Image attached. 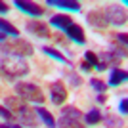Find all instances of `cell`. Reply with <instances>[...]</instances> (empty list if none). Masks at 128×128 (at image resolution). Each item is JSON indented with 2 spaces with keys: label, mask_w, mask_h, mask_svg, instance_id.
<instances>
[{
  "label": "cell",
  "mask_w": 128,
  "mask_h": 128,
  "mask_svg": "<svg viewBox=\"0 0 128 128\" xmlns=\"http://www.w3.org/2000/svg\"><path fill=\"white\" fill-rule=\"evenodd\" d=\"M0 69H2V76L4 78H17V76H23L29 73V65L23 61L21 58H16V56H4L0 59Z\"/></svg>",
  "instance_id": "obj_1"
},
{
  "label": "cell",
  "mask_w": 128,
  "mask_h": 128,
  "mask_svg": "<svg viewBox=\"0 0 128 128\" xmlns=\"http://www.w3.org/2000/svg\"><path fill=\"white\" fill-rule=\"evenodd\" d=\"M0 52L6 54V56H16V58H27V56H32L34 48L32 44L25 38H12L10 42H2L0 44Z\"/></svg>",
  "instance_id": "obj_2"
},
{
  "label": "cell",
  "mask_w": 128,
  "mask_h": 128,
  "mask_svg": "<svg viewBox=\"0 0 128 128\" xmlns=\"http://www.w3.org/2000/svg\"><path fill=\"white\" fill-rule=\"evenodd\" d=\"M16 94L21 98L23 102H34L42 103L44 102V92L32 82H17L16 84Z\"/></svg>",
  "instance_id": "obj_3"
},
{
  "label": "cell",
  "mask_w": 128,
  "mask_h": 128,
  "mask_svg": "<svg viewBox=\"0 0 128 128\" xmlns=\"http://www.w3.org/2000/svg\"><path fill=\"white\" fill-rule=\"evenodd\" d=\"M103 14H105L109 25H124L126 23V10L118 4H109L105 8H102Z\"/></svg>",
  "instance_id": "obj_4"
},
{
  "label": "cell",
  "mask_w": 128,
  "mask_h": 128,
  "mask_svg": "<svg viewBox=\"0 0 128 128\" xmlns=\"http://www.w3.org/2000/svg\"><path fill=\"white\" fill-rule=\"evenodd\" d=\"M67 100V88L61 82H52L50 84V102L54 105H63Z\"/></svg>",
  "instance_id": "obj_5"
},
{
  "label": "cell",
  "mask_w": 128,
  "mask_h": 128,
  "mask_svg": "<svg viewBox=\"0 0 128 128\" xmlns=\"http://www.w3.org/2000/svg\"><path fill=\"white\" fill-rule=\"evenodd\" d=\"M16 118L19 120V122L23 124V126H31V128H34L38 124V118H36V113H34V109H31L29 105H25L21 109V111L16 115Z\"/></svg>",
  "instance_id": "obj_6"
},
{
  "label": "cell",
  "mask_w": 128,
  "mask_h": 128,
  "mask_svg": "<svg viewBox=\"0 0 128 128\" xmlns=\"http://www.w3.org/2000/svg\"><path fill=\"white\" fill-rule=\"evenodd\" d=\"M27 32H31V34H34V36H40V38H50V29L48 25L44 21H29L25 25Z\"/></svg>",
  "instance_id": "obj_7"
},
{
  "label": "cell",
  "mask_w": 128,
  "mask_h": 128,
  "mask_svg": "<svg viewBox=\"0 0 128 128\" xmlns=\"http://www.w3.org/2000/svg\"><path fill=\"white\" fill-rule=\"evenodd\" d=\"M86 21L90 23L92 27H98V29H103V27L109 25V21H107L105 14H103L102 8H98V10H92L88 16H86Z\"/></svg>",
  "instance_id": "obj_8"
},
{
  "label": "cell",
  "mask_w": 128,
  "mask_h": 128,
  "mask_svg": "<svg viewBox=\"0 0 128 128\" xmlns=\"http://www.w3.org/2000/svg\"><path fill=\"white\" fill-rule=\"evenodd\" d=\"M27 105V102H23L21 98H14V96H10V98H6V102H4V107L6 109H8V111L12 113V115H14V117H16L17 113L21 111L23 107Z\"/></svg>",
  "instance_id": "obj_9"
},
{
  "label": "cell",
  "mask_w": 128,
  "mask_h": 128,
  "mask_svg": "<svg viewBox=\"0 0 128 128\" xmlns=\"http://www.w3.org/2000/svg\"><path fill=\"white\" fill-rule=\"evenodd\" d=\"M16 6L19 8V10L27 12V14H31V16H36V17L44 14V8H42V6H38V4H34V2H21V0H17Z\"/></svg>",
  "instance_id": "obj_10"
},
{
  "label": "cell",
  "mask_w": 128,
  "mask_h": 128,
  "mask_svg": "<svg viewBox=\"0 0 128 128\" xmlns=\"http://www.w3.org/2000/svg\"><path fill=\"white\" fill-rule=\"evenodd\" d=\"M65 32H67V36H69L71 40H75V42H78V44H84V42H86V36H84L82 27L75 25V23H73L71 27H67V29H65Z\"/></svg>",
  "instance_id": "obj_11"
},
{
  "label": "cell",
  "mask_w": 128,
  "mask_h": 128,
  "mask_svg": "<svg viewBox=\"0 0 128 128\" xmlns=\"http://www.w3.org/2000/svg\"><path fill=\"white\" fill-rule=\"evenodd\" d=\"M126 71L124 69H118V67H113L111 69V76H109V82H107V86H118L120 82H124L126 80Z\"/></svg>",
  "instance_id": "obj_12"
},
{
  "label": "cell",
  "mask_w": 128,
  "mask_h": 128,
  "mask_svg": "<svg viewBox=\"0 0 128 128\" xmlns=\"http://www.w3.org/2000/svg\"><path fill=\"white\" fill-rule=\"evenodd\" d=\"M50 23H52L54 27H58V29H67V27L73 25V19H71L69 16H65V14H58V16H54L52 19H50Z\"/></svg>",
  "instance_id": "obj_13"
},
{
  "label": "cell",
  "mask_w": 128,
  "mask_h": 128,
  "mask_svg": "<svg viewBox=\"0 0 128 128\" xmlns=\"http://www.w3.org/2000/svg\"><path fill=\"white\" fill-rule=\"evenodd\" d=\"M34 113H36V115H40L42 122L46 124L48 128H56V118L52 117V113H50L48 109H44V107H36V109H34Z\"/></svg>",
  "instance_id": "obj_14"
},
{
  "label": "cell",
  "mask_w": 128,
  "mask_h": 128,
  "mask_svg": "<svg viewBox=\"0 0 128 128\" xmlns=\"http://www.w3.org/2000/svg\"><path fill=\"white\" fill-rule=\"evenodd\" d=\"M61 117H67V118H75V120H80V118L84 117V115H82V111H80L78 107H75V105H65L63 109H61Z\"/></svg>",
  "instance_id": "obj_15"
},
{
  "label": "cell",
  "mask_w": 128,
  "mask_h": 128,
  "mask_svg": "<svg viewBox=\"0 0 128 128\" xmlns=\"http://www.w3.org/2000/svg\"><path fill=\"white\" fill-rule=\"evenodd\" d=\"M50 6H58V8H65V10H80V4L78 2H73V0H48Z\"/></svg>",
  "instance_id": "obj_16"
},
{
  "label": "cell",
  "mask_w": 128,
  "mask_h": 128,
  "mask_svg": "<svg viewBox=\"0 0 128 128\" xmlns=\"http://www.w3.org/2000/svg\"><path fill=\"white\" fill-rule=\"evenodd\" d=\"M86 120V124H90V126H94V124H98V122H102L103 120V115L100 111H98V109H90V111L86 113L84 117H82Z\"/></svg>",
  "instance_id": "obj_17"
},
{
  "label": "cell",
  "mask_w": 128,
  "mask_h": 128,
  "mask_svg": "<svg viewBox=\"0 0 128 128\" xmlns=\"http://www.w3.org/2000/svg\"><path fill=\"white\" fill-rule=\"evenodd\" d=\"M0 32L2 34H12V36H16V38L19 36V31L10 21H6V19H0Z\"/></svg>",
  "instance_id": "obj_18"
},
{
  "label": "cell",
  "mask_w": 128,
  "mask_h": 128,
  "mask_svg": "<svg viewBox=\"0 0 128 128\" xmlns=\"http://www.w3.org/2000/svg\"><path fill=\"white\" fill-rule=\"evenodd\" d=\"M59 128H86L80 120H75V118H67L61 117L59 118Z\"/></svg>",
  "instance_id": "obj_19"
},
{
  "label": "cell",
  "mask_w": 128,
  "mask_h": 128,
  "mask_svg": "<svg viewBox=\"0 0 128 128\" xmlns=\"http://www.w3.org/2000/svg\"><path fill=\"white\" fill-rule=\"evenodd\" d=\"M42 52H44V54H48L50 58H54V59H59L61 63H69V59L65 58L63 54H59L56 48H50V46H42Z\"/></svg>",
  "instance_id": "obj_20"
},
{
  "label": "cell",
  "mask_w": 128,
  "mask_h": 128,
  "mask_svg": "<svg viewBox=\"0 0 128 128\" xmlns=\"http://www.w3.org/2000/svg\"><path fill=\"white\" fill-rule=\"evenodd\" d=\"M105 124L109 128H120L122 126V118H118V117H113V115H105Z\"/></svg>",
  "instance_id": "obj_21"
},
{
  "label": "cell",
  "mask_w": 128,
  "mask_h": 128,
  "mask_svg": "<svg viewBox=\"0 0 128 128\" xmlns=\"http://www.w3.org/2000/svg\"><path fill=\"white\" fill-rule=\"evenodd\" d=\"M90 84H92V88L98 90L100 94H103V92L107 90V84L103 82V80H100V78H90Z\"/></svg>",
  "instance_id": "obj_22"
},
{
  "label": "cell",
  "mask_w": 128,
  "mask_h": 128,
  "mask_svg": "<svg viewBox=\"0 0 128 128\" xmlns=\"http://www.w3.org/2000/svg\"><path fill=\"white\" fill-rule=\"evenodd\" d=\"M84 61H86L88 65H92V69H94V67H96V65L100 63V59H98V56H96L94 52H90V50H88V52L84 54Z\"/></svg>",
  "instance_id": "obj_23"
},
{
  "label": "cell",
  "mask_w": 128,
  "mask_h": 128,
  "mask_svg": "<svg viewBox=\"0 0 128 128\" xmlns=\"http://www.w3.org/2000/svg\"><path fill=\"white\" fill-rule=\"evenodd\" d=\"M0 117H4L8 122H14V118H16L10 111H8V109H6V107H2V105H0Z\"/></svg>",
  "instance_id": "obj_24"
},
{
  "label": "cell",
  "mask_w": 128,
  "mask_h": 128,
  "mask_svg": "<svg viewBox=\"0 0 128 128\" xmlns=\"http://www.w3.org/2000/svg\"><path fill=\"white\" fill-rule=\"evenodd\" d=\"M115 38H117V42H118V44H122V48L126 46V32H120V34H117Z\"/></svg>",
  "instance_id": "obj_25"
},
{
  "label": "cell",
  "mask_w": 128,
  "mask_h": 128,
  "mask_svg": "<svg viewBox=\"0 0 128 128\" xmlns=\"http://www.w3.org/2000/svg\"><path fill=\"white\" fill-rule=\"evenodd\" d=\"M118 109H120V113H122V115H126V111H128V102H126V100H120Z\"/></svg>",
  "instance_id": "obj_26"
},
{
  "label": "cell",
  "mask_w": 128,
  "mask_h": 128,
  "mask_svg": "<svg viewBox=\"0 0 128 128\" xmlns=\"http://www.w3.org/2000/svg\"><path fill=\"white\" fill-rule=\"evenodd\" d=\"M0 128H23L19 124H12V122H0Z\"/></svg>",
  "instance_id": "obj_27"
},
{
  "label": "cell",
  "mask_w": 128,
  "mask_h": 128,
  "mask_svg": "<svg viewBox=\"0 0 128 128\" xmlns=\"http://www.w3.org/2000/svg\"><path fill=\"white\" fill-rule=\"evenodd\" d=\"M8 10H10L8 4H6V2H0V14H8Z\"/></svg>",
  "instance_id": "obj_28"
},
{
  "label": "cell",
  "mask_w": 128,
  "mask_h": 128,
  "mask_svg": "<svg viewBox=\"0 0 128 128\" xmlns=\"http://www.w3.org/2000/svg\"><path fill=\"white\" fill-rule=\"evenodd\" d=\"M80 69H82V71H86V73H88V71L92 69V65H88V63H86V61H82V63H80Z\"/></svg>",
  "instance_id": "obj_29"
},
{
  "label": "cell",
  "mask_w": 128,
  "mask_h": 128,
  "mask_svg": "<svg viewBox=\"0 0 128 128\" xmlns=\"http://www.w3.org/2000/svg\"><path fill=\"white\" fill-rule=\"evenodd\" d=\"M94 69H96V71H105V69H107V65H105V63H102V61H100V63H98L96 67H94Z\"/></svg>",
  "instance_id": "obj_30"
},
{
  "label": "cell",
  "mask_w": 128,
  "mask_h": 128,
  "mask_svg": "<svg viewBox=\"0 0 128 128\" xmlns=\"http://www.w3.org/2000/svg\"><path fill=\"white\" fill-rule=\"evenodd\" d=\"M96 100H98V103H105V100H107V98L103 96V94H100V96H98Z\"/></svg>",
  "instance_id": "obj_31"
},
{
  "label": "cell",
  "mask_w": 128,
  "mask_h": 128,
  "mask_svg": "<svg viewBox=\"0 0 128 128\" xmlns=\"http://www.w3.org/2000/svg\"><path fill=\"white\" fill-rule=\"evenodd\" d=\"M4 38H6V34H2V32H0V44L4 42Z\"/></svg>",
  "instance_id": "obj_32"
}]
</instances>
